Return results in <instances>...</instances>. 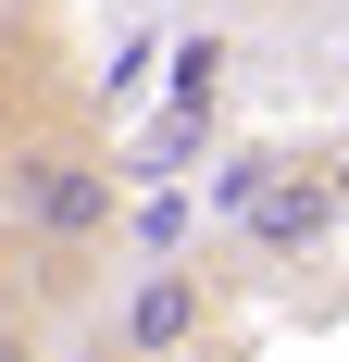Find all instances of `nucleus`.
<instances>
[{"mask_svg": "<svg viewBox=\"0 0 349 362\" xmlns=\"http://www.w3.org/2000/svg\"><path fill=\"white\" fill-rule=\"evenodd\" d=\"M0 200H13V225H25L37 250H100L112 225H125V187H112L100 150H75V138H37L0 163Z\"/></svg>", "mask_w": 349, "mask_h": 362, "instance_id": "obj_1", "label": "nucleus"}, {"mask_svg": "<svg viewBox=\"0 0 349 362\" xmlns=\"http://www.w3.org/2000/svg\"><path fill=\"white\" fill-rule=\"evenodd\" d=\"M337 225H349L337 175H324V163H287V175H275V187L237 213V250H249V262H312Z\"/></svg>", "mask_w": 349, "mask_h": 362, "instance_id": "obj_2", "label": "nucleus"}, {"mask_svg": "<svg viewBox=\"0 0 349 362\" xmlns=\"http://www.w3.org/2000/svg\"><path fill=\"white\" fill-rule=\"evenodd\" d=\"M200 325H212V262H187V250H174V262H150L138 288H125V313H112V337H125L138 362H174Z\"/></svg>", "mask_w": 349, "mask_h": 362, "instance_id": "obj_3", "label": "nucleus"}, {"mask_svg": "<svg viewBox=\"0 0 349 362\" xmlns=\"http://www.w3.org/2000/svg\"><path fill=\"white\" fill-rule=\"evenodd\" d=\"M187 225H200V213H187V200L162 187V200H138V213H125V238H138L150 262H174V250H187Z\"/></svg>", "mask_w": 349, "mask_h": 362, "instance_id": "obj_4", "label": "nucleus"}, {"mask_svg": "<svg viewBox=\"0 0 349 362\" xmlns=\"http://www.w3.org/2000/svg\"><path fill=\"white\" fill-rule=\"evenodd\" d=\"M50 362H138V350H125V337L100 325V337H75V350H50Z\"/></svg>", "mask_w": 349, "mask_h": 362, "instance_id": "obj_5", "label": "nucleus"}, {"mask_svg": "<svg viewBox=\"0 0 349 362\" xmlns=\"http://www.w3.org/2000/svg\"><path fill=\"white\" fill-rule=\"evenodd\" d=\"M13 37H25V0H0V50H13Z\"/></svg>", "mask_w": 349, "mask_h": 362, "instance_id": "obj_6", "label": "nucleus"}, {"mask_svg": "<svg viewBox=\"0 0 349 362\" xmlns=\"http://www.w3.org/2000/svg\"><path fill=\"white\" fill-rule=\"evenodd\" d=\"M324 175H337V200H349V150H337V163H324Z\"/></svg>", "mask_w": 349, "mask_h": 362, "instance_id": "obj_7", "label": "nucleus"}]
</instances>
